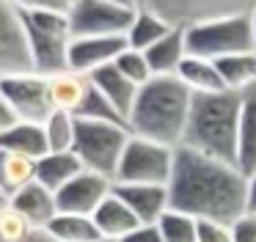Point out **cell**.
Instances as JSON below:
<instances>
[{
  "instance_id": "cell-1",
  "label": "cell",
  "mask_w": 256,
  "mask_h": 242,
  "mask_svg": "<svg viewBox=\"0 0 256 242\" xmlns=\"http://www.w3.org/2000/svg\"><path fill=\"white\" fill-rule=\"evenodd\" d=\"M168 196L176 212L232 226L248 212V176L232 162L176 146Z\"/></svg>"
},
{
  "instance_id": "cell-2",
  "label": "cell",
  "mask_w": 256,
  "mask_h": 242,
  "mask_svg": "<svg viewBox=\"0 0 256 242\" xmlns=\"http://www.w3.org/2000/svg\"><path fill=\"white\" fill-rule=\"evenodd\" d=\"M193 96L196 94L176 74L152 77L138 91L135 108L127 118L130 132L171 148L182 146L190 108H193Z\"/></svg>"
},
{
  "instance_id": "cell-3",
  "label": "cell",
  "mask_w": 256,
  "mask_h": 242,
  "mask_svg": "<svg viewBox=\"0 0 256 242\" xmlns=\"http://www.w3.org/2000/svg\"><path fill=\"white\" fill-rule=\"evenodd\" d=\"M240 113H242V94L237 91L226 88L215 94H196L182 146L237 165Z\"/></svg>"
},
{
  "instance_id": "cell-4",
  "label": "cell",
  "mask_w": 256,
  "mask_h": 242,
  "mask_svg": "<svg viewBox=\"0 0 256 242\" xmlns=\"http://www.w3.org/2000/svg\"><path fill=\"white\" fill-rule=\"evenodd\" d=\"M22 22L30 44L34 72L44 77L66 72L72 44L69 11H22Z\"/></svg>"
},
{
  "instance_id": "cell-5",
  "label": "cell",
  "mask_w": 256,
  "mask_h": 242,
  "mask_svg": "<svg viewBox=\"0 0 256 242\" xmlns=\"http://www.w3.org/2000/svg\"><path fill=\"white\" fill-rule=\"evenodd\" d=\"M184 38H188L190 55L210 60L237 52H256L250 14H232V16H215V20L196 22V25L184 28Z\"/></svg>"
},
{
  "instance_id": "cell-6",
  "label": "cell",
  "mask_w": 256,
  "mask_h": 242,
  "mask_svg": "<svg viewBox=\"0 0 256 242\" xmlns=\"http://www.w3.org/2000/svg\"><path fill=\"white\" fill-rule=\"evenodd\" d=\"M130 138H132V132L124 124L78 118V135H74L72 152L80 157L86 170L116 179L118 162H122V154L127 148Z\"/></svg>"
},
{
  "instance_id": "cell-7",
  "label": "cell",
  "mask_w": 256,
  "mask_h": 242,
  "mask_svg": "<svg viewBox=\"0 0 256 242\" xmlns=\"http://www.w3.org/2000/svg\"><path fill=\"white\" fill-rule=\"evenodd\" d=\"M174 157L176 148L162 146V143L146 140V138L132 135L122 154L116 179L122 184H166L174 174Z\"/></svg>"
},
{
  "instance_id": "cell-8",
  "label": "cell",
  "mask_w": 256,
  "mask_h": 242,
  "mask_svg": "<svg viewBox=\"0 0 256 242\" xmlns=\"http://www.w3.org/2000/svg\"><path fill=\"white\" fill-rule=\"evenodd\" d=\"M0 94L6 96V102L12 104L20 121L44 124L47 116L56 110L50 96V77L39 74V72L0 77Z\"/></svg>"
},
{
  "instance_id": "cell-9",
  "label": "cell",
  "mask_w": 256,
  "mask_h": 242,
  "mask_svg": "<svg viewBox=\"0 0 256 242\" xmlns=\"http://www.w3.org/2000/svg\"><path fill=\"white\" fill-rule=\"evenodd\" d=\"M138 8H124L105 0H74L69 6L72 38L80 36H127Z\"/></svg>"
},
{
  "instance_id": "cell-10",
  "label": "cell",
  "mask_w": 256,
  "mask_h": 242,
  "mask_svg": "<svg viewBox=\"0 0 256 242\" xmlns=\"http://www.w3.org/2000/svg\"><path fill=\"white\" fill-rule=\"evenodd\" d=\"M146 8L157 11L174 28H188L215 16L250 14L256 8V0H149Z\"/></svg>"
},
{
  "instance_id": "cell-11",
  "label": "cell",
  "mask_w": 256,
  "mask_h": 242,
  "mask_svg": "<svg viewBox=\"0 0 256 242\" xmlns=\"http://www.w3.org/2000/svg\"><path fill=\"white\" fill-rule=\"evenodd\" d=\"M34 72L22 11L12 0H0V77Z\"/></svg>"
},
{
  "instance_id": "cell-12",
  "label": "cell",
  "mask_w": 256,
  "mask_h": 242,
  "mask_svg": "<svg viewBox=\"0 0 256 242\" xmlns=\"http://www.w3.org/2000/svg\"><path fill=\"white\" fill-rule=\"evenodd\" d=\"M113 192V179L94 170H83L78 174L69 184H64L56 192L58 198V212L69 214H94L100 209V204Z\"/></svg>"
},
{
  "instance_id": "cell-13",
  "label": "cell",
  "mask_w": 256,
  "mask_h": 242,
  "mask_svg": "<svg viewBox=\"0 0 256 242\" xmlns=\"http://www.w3.org/2000/svg\"><path fill=\"white\" fill-rule=\"evenodd\" d=\"M127 50V36H80L69 44V69L78 74H94L102 66L116 64Z\"/></svg>"
},
{
  "instance_id": "cell-14",
  "label": "cell",
  "mask_w": 256,
  "mask_h": 242,
  "mask_svg": "<svg viewBox=\"0 0 256 242\" xmlns=\"http://www.w3.org/2000/svg\"><path fill=\"white\" fill-rule=\"evenodd\" d=\"M113 192L135 212L144 226H157L160 218L171 209V196L166 184H122L113 182Z\"/></svg>"
},
{
  "instance_id": "cell-15",
  "label": "cell",
  "mask_w": 256,
  "mask_h": 242,
  "mask_svg": "<svg viewBox=\"0 0 256 242\" xmlns=\"http://www.w3.org/2000/svg\"><path fill=\"white\" fill-rule=\"evenodd\" d=\"M8 206L14 212H20L25 220H28L34 228H42L44 231L47 226L52 223V218L58 214V198L52 190H47L44 184L39 182H30L25 190H20L17 196L8 201Z\"/></svg>"
},
{
  "instance_id": "cell-16",
  "label": "cell",
  "mask_w": 256,
  "mask_h": 242,
  "mask_svg": "<svg viewBox=\"0 0 256 242\" xmlns=\"http://www.w3.org/2000/svg\"><path fill=\"white\" fill-rule=\"evenodd\" d=\"M188 38H184V28H171L166 36L157 44H152L146 50V58H149V66L154 72V77H171L179 74V66L188 58Z\"/></svg>"
},
{
  "instance_id": "cell-17",
  "label": "cell",
  "mask_w": 256,
  "mask_h": 242,
  "mask_svg": "<svg viewBox=\"0 0 256 242\" xmlns=\"http://www.w3.org/2000/svg\"><path fill=\"white\" fill-rule=\"evenodd\" d=\"M88 77H91V82H94V86L108 96V102H110L113 108L124 116V118H130V113H132V108H135V99H138L140 86H135L132 80H127V77H124L113 64L96 69L94 74H88Z\"/></svg>"
},
{
  "instance_id": "cell-18",
  "label": "cell",
  "mask_w": 256,
  "mask_h": 242,
  "mask_svg": "<svg viewBox=\"0 0 256 242\" xmlns=\"http://www.w3.org/2000/svg\"><path fill=\"white\" fill-rule=\"evenodd\" d=\"M83 170L86 168L74 152H47L44 157L36 160V182L52 192H58Z\"/></svg>"
},
{
  "instance_id": "cell-19",
  "label": "cell",
  "mask_w": 256,
  "mask_h": 242,
  "mask_svg": "<svg viewBox=\"0 0 256 242\" xmlns=\"http://www.w3.org/2000/svg\"><path fill=\"white\" fill-rule=\"evenodd\" d=\"M237 168L245 176L256 174V86L242 91V113H240V135H237Z\"/></svg>"
},
{
  "instance_id": "cell-20",
  "label": "cell",
  "mask_w": 256,
  "mask_h": 242,
  "mask_svg": "<svg viewBox=\"0 0 256 242\" xmlns=\"http://www.w3.org/2000/svg\"><path fill=\"white\" fill-rule=\"evenodd\" d=\"M91 218H94L100 234L102 236H110V240H122V236L130 234V231L138 228V226H144L138 218H135V212L116 196V192H110V196L100 204V209H96Z\"/></svg>"
},
{
  "instance_id": "cell-21",
  "label": "cell",
  "mask_w": 256,
  "mask_h": 242,
  "mask_svg": "<svg viewBox=\"0 0 256 242\" xmlns=\"http://www.w3.org/2000/svg\"><path fill=\"white\" fill-rule=\"evenodd\" d=\"M30 182H36V160L0 148V196L12 201Z\"/></svg>"
},
{
  "instance_id": "cell-22",
  "label": "cell",
  "mask_w": 256,
  "mask_h": 242,
  "mask_svg": "<svg viewBox=\"0 0 256 242\" xmlns=\"http://www.w3.org/2000/svg\"><path fill=\"white\" fill-rule=\"evenodd\" d=\"M0 148H8V152L25 154V157H34V160L44 157L50 152L47 138H44V126L30 124V121H17L6 132H0Z\"/></svg>"
},
{
  "instance_id": "cell-23",
  "label": "cell",
  "mask_w": 256,
  "mask_h": 242,
  "mask_svg": "<svg viewBox=\"0 0 256 242\" xmlns=\"http://www.w3.org/2000/svg\"><path fill=\"white\" fill-rule=\"evenodd\" d=\"M179 80L190 88L193 94H215V91H226L223 77L218 72V64L210 58H198V55H188L179 66Z\"/></svg>"
},
{
  "instance_id": "cell-24",
  "label": "cell",
  "mask_w": 256,
  "mask_h": 242,
  "mask_svg": "<svg viewBox=\"0 0 256 242\" xmlns=\"http://www.w3.org/2000/svg\"><path fill=\"white\" fill-rule=\"evenodd\" d=\"M44 231L52 242H94L102 236L91 214H69V212H58Z\"/></svg>"
},
{
  "instance_id": "cell-25",
  "label": "cell",
  "mask_w": 256,
  "mask_h": 242,
  "mask_svg": "<svg viewBox=\"0 0 256 242\" xmlns=\"http://www.w3.org/2000/svg\"><path fill=\"white\" fill-rule=\"evenodd\" d=\"M171 28H174L171 22H166L160 14H157V11L138 8V11H135L132 25H130V30H127V47L146 52V50H149L152 44L160 42V38L166 36Z\"/></svg>"
},
{
  "instance_id": "cell-26",
  "label": "cell",
  "mask_w": 256,
  "mask_h": 242,
  "mask_svg": "<svg viewBox=\"0 0 256 242\" xmlns=\"http://www.w3.org/2000/svg\"><path fill=\"white\" fill-rule=\"evenodd\" d=\"M91 80L86 74H78V72L66 69L61 74L50 77V96L56 110H69V113H78L80 102H83L86 91H88Z\"/></svg>"
},
{
  "instance_id": "cell-27",
  "label": "cell",
  "mask_w": 256,
  "mask_h": 242,
  "mask_svg": "<svg viewBox=\"0 0 256 242\" xmlns=\"http://www.w3.org/2000/svg\"><path fill=\"white\" fill-rule=\"evenodd\" d=\"M218 72L223 77V86L228 91H248L250 86H256V52H237L218 58Z\"/></svg>"
},
{
  "instance_id": "cell-28",
  "label": "cell",
  "mask_w": 256,
  "mask_h": 242,
  "mask_svg": "<svg viewBox=\"0 0 256 242\" xmlns=\"http://www.w3.org/2000/svg\"><path fill=\"white\" fill-rule=\"evenodd\" d=\"M44 138L50 152H72L78 135V116L69 110H52L44 124Z\"/></svg>"
},
{
  "instance_id": "cell-29",
  "label": "cell",
  "mask_w": 256,
  "mask_h": 242,
  "mask_svg": "<svg viewBox=\"0 0 256 242\" xmlns=\"http://www.w3.org/2000/svg\"><path fill=\"white\" fill-rule=\"evenodd\" d=\"M0 242H52L47 236V231L34 228L20 212H14L12 206L0 209Z\"/></svg>"
},
{
  "instance_id": "cell-30",
  "label": "cell",
  "mask_w": 256,
  "mask_h": 242,
  "mask_svg": "<svg viewBox=\"0 0 256 242\" xmlns=\"http://www.w3.org/2000/svg\"><path fill=\"white\" fill-rule=\"evenodd\" d=\"M74 116H78V118H88V121H110V124H124L127 126V118L108 102V96L94 86V82L88 86V91H86V96H83V102H80V108H78Z\"/></svg>"
},
{
  "instance_id": "cell-31",
  "label": "cell",
  "mask_w": 256,
  "mask_h": 242,
  "mask_svg": "<svg viewBox=\"0 0 256 242\" xmlns=\"http://www.w3.org/2000/svg\"><path fill=\"white\" fill-rule=\"evenodd\" d=\"M157 228L162 234V242H198V220L176 209H168Z\"/></svg>"
},
{
  "instance_id": "cell-32",
  "label": "cell",
  "mask_w": 256,
  "mask_h": 242,
  "mask_svg": "<svg viewBox=\"0 0 256 242\" xmlns=\"http://www.w3.org/2000/svg\"><path fill=\"white\" fill-rule=\"evenodd\" d=\"M116 66L118 72H122L127 80H132L135 86H146V82L154 77V72H152V66H149V58H146V52H140V50H132V47H127L122 55L116 58Z\"/></svg>"
},
{
  "instance_id": "cell-33",
  "label": "cell",
  "mask_w": 256,
  "mask_h": 242,
  "mask_svg": "<svg viewBox=\"0 0 256 242\" xmlns=\"http://www.w3.org/2000/svg\"><path fill=\"white\" fill-rule=\"evenodd\" d=\"M198 242H234L232 226L218 220H198Z\"/></svg>"
},
{
  "instance_id": "cell-34",
  "label": "cell",
  "mask_w": 256,
  "mask_h": 242,
  "mask_svg": "<svg viewBox=\"0 0 256 242\" xmlns=\"http://www.w3.org/2000/svg\"><path fill=\"white\" fill-rule=\"evenodd\" d=\"M232 240L234 242H256V214L245 212L232 223Z\"/></svg>"
},
{
  "instance_id": "cell-35",
  "label": "cell",
  "mask_w": 256,
  "mask_h": 242,
  "mask_svg": "<svg viewBox=\"0 0 256 242\" xmlns=\"http://www.w3.org/2000/svg\"><path fill=\"white\" fill-rule=\"evenodd\" d=\"M20 11H69L72 0H12Z\"/></svg>"
},
{
  "instance_id": "cell-36",
  "label": "cell",
  "mask_w": 256,
  "mask_h": 242,
  "mask_svg": "<svg viewBox=\"0 0 256 242\" xmlns=\"http://www.w3.org/2000/svg\"><path fill=\"white\" fill-rule=\"evenodd\" d=\"M118 242H162V234L157 226H138V228L130 231L127 236H122Z\"/></svg>"
},
{
  "instance_id": "cell-37",
  "label": "cell",
  "mask_w": 256,
  "mask_h": 242,
  "mask_svg": "<svg viewBox=\"0 0 256 242\" xmlns=\"http://www.w3.org/2000/svg\"><path fill=\"white\" fill-rule=\"evenodd\" d=\"M17 121H20V118H17V113H14L12 104L6 102V96L0 94V132H6L8 126H14Z\"/></svg>"
},
{
  "instance_id": "cell-38",
  "label": "cell",
  "mask_w": 256,
  "mask_h": 242,
  "mask_svg": "<svg viewBox=\"0 0 256 242\" xmlns=\"http://www.w3.org/2000/svg\"><path fill=\"white\" fill-rule=\"evenodd\" d=\"M248 212L256 214V174L248 176Z\"/></svg>"
},
{
  "instance_id": "cell-39",
  "label": "cell",
  "mask_w": 256,
  "mask_h": 242,
  "mask_svg": "<svg viewBox=\"0 0 256 242\" xmlns=\"http://www.w3.org/2000/svg\"><path fill=\"white\" fill-rule=\"evenodd\" d=\"M105 3H113V6H124V8H135L132 0H105Z\"/></svg>"
},
{
  "instance_id": "cell-40",
  "label": "cell",
  "mask_w": 256,
  "mask_h": 242,
  "mask_svg": "<svg viewBox=\"0 0 256 242\" xmlns=\"http://www.w3.org/2000/svg\"><path fill=\"white\" fill-rule=\"evenodd\" d=\"M135 3V8H146V6H149V0H132Z\"/></svg>"
},
{
  "instance_id": "cell-41",
  "label": "cell",
  "mask_w": 256,
  "mask_h": 242,
  "mask_svg": "<svg viewBox=\"0 0 256 242\" xmlns=\"http://www.w3.org/2000/svg\"><path fill=\"white\" fill-rule=\"evenodd\" d=\"M250 20H254V38H256V8L250 11Z\"/></svg>"
},
{
  "instance_id": "cell-42",
  "label": "cell",
  "mask_w": 256,
  "mask_h": 242,
  "mask_svg": "<svg viewBox=\"0 0 256 242\" xmlns=\"http://www.w3.org/2000/svg\"><path fill=\"white\" fill-rule=\"evenodd\" d=\"M94 242H118V240H110V236H100V240H94Z\"/></svg>"
},
{
  "instance_id": "cell-43",
  "label": "cell",
  "mask_w": 256,
  "mask_h": 242,
  "mask_svg": "<svg viewBox=\"0 0 256 242\" xmlns=\"http://www.w3.org/2000/svg\"><path fill=\"white\" fill-rule=\"evenodd\" d=\"M6 204H8V201H6V198H3V196H0V209L6 206Z\"/></svg>"
},
{
  "instance_id": "cell-44",
  "label": "cell",
  "mask_w": 256,
  "mask_h": 242,
  "mask_svg": "<svg viewBox=\"0 0 256 242\" xmlns=\"http://www.w3.org/2000/svg\"><path fill=\"white\" fill-rule=\"evenodd\" d=\"M72 3H74V0H72Z\"/></svg>"
}]
</instances>
